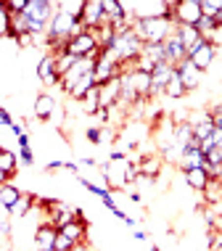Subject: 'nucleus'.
<instances>
[{
	"label": "nucleus",
	"mask_w": 222,
	"mask_h": 251,
	"mask_svg": "<svg viewBox=\"0 0 222 251\" xmlns=\"http://www.w3.org/2000/svg\"><path fill=\"white\" fill-rule=\"evenodd\" d=\"M132 32L143 40V45H156V43H164L174 32V22H172V16L143 19V22H132Z\"/></svg>",
	"instance_id": "f257e3e1"
},
{
	"label": "nucleus",
	"mask_w": 222,
	"mask_h": 251,
	"mask_svg": "<svg viewBox=\"0 0 222 251\" xmlns=\"http://www.w3.org/2000/svg\"><path fill=\"white\" fill-rule=\"evenodd\" d=\"M56 11H58V0H29L24 11L26 22H29V35H45Z\"/></svg>",
	"instance_id": "f03ea898"
},
{
	"label": "nucleus",
	"mask_w": 222,
	"mask_h": 251,
	"mask_svg": "<svg viewBox=\"0 0 222 251\" xmlns=\"http://www.w3.org/2000/svg\"><path fill=\"white\" fill-rule=\"evenodd\" d=\"M114 53L119 56V61H122L124 69H132L135 58L143 53V40L132 32V26H130V29H124V32H119V35L114 37Z\"/></svg>",
	"instance_id": "7ed1b4c3"
},
{
	"label": "nucleus",
	"mask_w": 222,
	"mask_h": 251,
	"mask_svg": "<svg viewBox=\"0 0 222 251\" xmlns=\"http://www.w3.org/2000/svg\"><path fill=\"white\" fill-rule=\"evenodd\" d=\"M122 74H124V66H122V61H119V56L114 53V48L98 53L96 69H93L96 85H106V82H111V79H119Z\"/></svg>",
	"instance_id": "20e7f679"
},
{
	"label": "nucleus",
	"mask_w": 222,
	"mask_h": 251,
	"mask_svg": "<svg viewBox=\"0 0 222 251\" xmlns=\"http://www.w3.org/2000/svg\"><path fill=\"white\" fill-rule=\"evenodd\" d=\"M201 19V3L198 0H177L172 3V22L174 26L185 24V26H196Z\"/></svg>",
	"instance_id": "39448f33"
},
{
	"label": "nucleus",
	"mask_w": 222,
	"mask_h": 251,
	"mask_svg": "<svg viewBox=\"0 0 222 251\" xmlns=\"http://www.w3.org/2000/svg\"><path fill=\"white\" fill-rule=\"evenodd\" d=\"M127 161L130 159H124V161H106L103 167H100V175H103V182H106V188L109 191H124V185H127Z\"/></svg>",
	"instance_id": "423d86ee"
},
{
	"label": "nucleus",
	"mask_w": 222,
	"mask_h": 251,
	"mask_svg": "<svg viewBox=\"0 0 222 251\" xmlns=\"http://www.w3.org/2000/svg\"><path fill=\"white\" fill-rule=\"evenodd\" d=\"M214 58H217V45H214L212 40H201L196 48L188 53V61H191L198 72H209Z\"/></svg>",
	"instance_id": "0eeeda50"
},
{
	"label": "nucleus",
	"mask_w": 222,
	"mask_h": 251,
	"mask_svg": "<svg viewBox=\"0 0 222 251\" xmlns=\"http://www.w3.org/2000/svg\"><path fill=\"white\" fill-rule=\"evenodd\" d=\"M66 53H69V56H74V58L96 56V53H98V43H96V37H93V32L85 29L82 35L72 37L69 43H66Z\"/></svg>",
	"instance_id": "6e6552de"
},
{
	"label": "nucleus",
	"mask_w": 222,
	"mask_h": 251,
	"mask_svg": "<svg viewBox=\"0 0 222 251\" xmlns=\"http://www.w3.org/2000/svg\"><path fill=\"white\" fill-rule=\"evenodd\" d=\"M79 22L85 24V29H100L103 24H109V19H106L103 13V0H85V8H82V16H79Z\"/></svg>",
	"instance_id": "1a4fd4ad"
},
{
	"label": "nucleus",
	"mask_w": 222,
	"mask_h": 251,
	"mask_svg": "<svg viewBox=\"0 0 222 251\" xmlns=\"http://www.w3.org/2000/svg\"><path fill=\"white\" fill-rule=\"evenodd\" d=\"M35 74L45 87H53V85L61 82V77H58V72H56V56H53V53H45V56L37 61Z\"/></svg>",
	"instance_id": "9d476101"
},
{
	"label": "nucleus",
	"mask_w": 222,
	"mask_h": 251,
	"mask_svg": "<svg viewBox=\"0 0 222 251\" xmlns=\"http://www.w3.org/2000/svg\"><path fill=\"white\" fill-rule=\"evenodd\" d=\"M164 167L167 164H164V159H161V153H146L138 159V172H140V177H146V180L161 177Z\"/></svg>",
	"instance_id": "9b49d317"
},
{
	"label": "nucleus",
	"mask_w": 222,
	"mask_h": 251,
	"mask_svg": "<svg viewBox=\"0 0 222 251\" xmlns=\"http://www.w3.org/2000/svg\"><path fill=\"white\" fill-rule=\"evenodd\" d=\"M164 56H167V64L172 66V69H177V64H183V61L188 58V50H185V45H183V40L177 37V32H172L170 37L164 40Z\"/></svg>",
	"instance_id": "f8f14e48"
},
{
	"label": "nucleus",
	"mask_w": 222,
	"mask_h": 251,
	"mask_svg": "<svg viewBox=\"0 0 222 251\" xmlns=\"http://www.w3.org/2000/svg\"><path fill=\"white\" fill-rule=\"evenodd\" d=\"M56 235H58V227L48 225V222H40L35 227V251H56Z\"/></svg>",
	"instance_id": "ddd939ff"
},
{
	"label": "nucleus",
	"mask_w": 222,
	"mask_h": 251,
	"mask_svg": "<svg viewBox=\"0 0 222 251\" xmlns=\"http://www.w3.org/2000/svg\"><path fill=\"white\" fill-rule=\"evenodd\" d=\"M172 72L174 69L170 64H159L156 69H153V74H151V96H148V100H156V98L164 96V87H167V82H170Z\"/></svg>",
	"instance_id": "4468645a"
},
{
	"label": "nucleus",
	"mask_w": 222,
	"mask_h": 251,
	"mask_svg": "<svg viewBox=\"0 0 222 251\" xmlns=\"http://www.w3.org/2000/svg\"><path fill=\"white\" fill-rule=\"evenodd\" d=\"M174 72L180 74V79H183V85H185V90H188V93L198 90V85L204 82V72H198L188 58L183 61V64H177V69H174Z\"/></svg>",
	"instance_id": "2eb2a0df"
},
{
	"label": "nucleus",
	"mask_w": 222,
	"mask_h": 251,
	"mask_svg": "<svg viewBox=\"0 0 222 251\" xmlns=\"http://www.w3.org/2000/svg\"><path fill=\"white\" fill-rule=\"evenodd\" d=\"M119 98H122V82H119V79H111V82H106V85H98V103H100V108L117 106Z\"/></svg>",
	"instance_id": "dca6fc26"
},
{
	"label": "nucleus",
	"mask_w": 222,
	"mask_h": 251,
	"mask_svg": "<svg viewBox=\"0 0 222 251\" xmlns=\"http://www.w3.org/2000/svg\"><path fill=\"white\" fill-rule=\"evenodd\" d=\"M56 111H58V103H56V98L50 96V93H40V96L35 98V117L40 122H48L56 117Z\"/></svg>",
	"instance_id": "f3484780"
},
{
	"label": "nucleus",
	"mask_w": 222,
	"mask_h": 251,
	"mask_svg": "<svg viewBox=\"0 0 222 251\" xmlns=\"http://www.w3.org/2000/svg\"><path fill=\"white\" fill-rule=\"evenodd\" d=\"M35 209H37V199H35V196H32V193H22V199L8 209V217H11V220H26Z\"/></svg>",
	"instance_id": "a211bd4d"
},
{
	"label": "nucleus",
	"mask_w": 222,
	"mask_h": 251,
	"mask_svg": "<svg viewBox=\"0 0 222 251\" xmlns=\"http://www.w3.org/2000/svg\"><path fill=\"white\" fill-rule=\"evenodd\" d=\"M183 180H185V185L191 188V191H196V193H204L206 185H209V175H206L204 167L185 169V172H183Z\"/></svg>",
	"instance_id": "6ab92c4d"
},
{
	"label": "nucleus",
	"mask_w": 222,
	"mask_h": 251,
	"mask_svg": "<svg viewBox=\"0 0 222 251\" xmlns=\"http://www.w3.org/2000/svg\"><path fill=\"white\" fill-rule=\"evenodd\" d=\"M58 233L66 235L74 246H77V243H87V220H72L69 225H64Z\"/></svg>",
	"instance_id": "aec40b11"
},
{
	"label": "nucleus",
	"mask_w": 222,
	"mask_h": 251,
	"mask_svg": "<svg viewBox=\"0 0 222 251\" xmlns=\"http://www.w3.org/2000/svg\"><path fill=\"white\" fill-rule=\"evenodd\" d=\"M174 32H177V37H180V40H183V45H185V50H188V53H191V50H193V48H196V45L201 43V40H204V37L198 35V29H196V26L177 24V26H174Z\"/></svg>",
	"instance_id": "412c9836"
},
{
	"label": "nucleus",
	"mask_w": 222,
	"mask_h": 251,
	"mask_svg": "<svg viewBox=\"0 0 222 251\" xmlns=\"http://www.w3.org/2000/svg\"><path fill=\"white\" fill-rule=\"evenodd\" d=\"M19 164H22V161H19V156L13 153L11 148H0V169H3V172L8 175L11 180L16 177V172H19Z\"/></svg>",
	"instance_id": "4be33fe9"
},
{
	"label": "nucleus",
	"mask_w": 222,
	"mask_h": 251,
	"mask_svg": "<svg viewBox=\"0 0 222 251\" xmlns=\"http://www.w3.org/2000/svg\"><path fill=\"white\" fill-rule=\"evenodd\" d=\"M22 193H24V191H22L19 185H13V182H5V185H0V206L8 212L13 203L22 199Z\"/></svg>",
	"instance_id": "5701e85b"
},
{
	"label": "nucleus",
	"mask_w": 222,
	"mask_h": 251,
	"mask_svg": "<svg viewBox=\"0 0 222 251\" xmlns=\"http://www.w3.org/2000/svg\"><path fill=\"white\" fill-rule=\"evenodd\" d=\"M185 96H188V90H185L183 79H180V74H177V72H172L170 82H167V87H164V98H172V100H183Z\"/></svg>",
	"instance_id": "b1692460"
},
{
	"label": "nucleus",
	"mask_w": 222,
	"mask_h": 251,
	"mask_svg": "<svg viewBox=\"0 0 222 251\" xmlns=\"http://www.w3.org/2000/svg\"><path fill=\"white\" fill-rule=\"evenodd\" d=\"M79 108H82V114H87V117H96L98 114V108H100V103H98V85L79 100Z\"/></svg>",
	"instance_id": "393cba45"
},
{
	"label": "nucleus",
	"mask_w": 222,
	"mask_h": 251,
	"mask_svg": "<svg viewBox=\"0 0 222 251\" xmlns=\"http://www.w3.org/2000/svg\"><path fill=\"white\" fill-rule=\"evenodd\" d=\"M143 58H148L151 64H167V56H164V45L156 43V45H143V53H140Z\"/></svg>",
	"instance_id": "a878e982"
},
{
	"label": "nucleus",
	"mask_w": 222,
	"mask_h": 251,
	"mask_svg": "<svg viewBox=\"0 0 222 251\" xmlns=\"http://www.w3.org/2000/svg\"><path fill=\"white\" fill-rule=\"evenodd\" d=\"M82 8H85V0H58V11L69 13L72 19L82 16Z\"/></svg>",
	"instance_id": "bb28decb"
},
{
	"label": "nucleus",
	"mask_w": 222,
	"mask_h": 251,
	"mask_svg": "<svg viewBox=\"0 0 222 251\" xmlns=\"http://www.w3.org/2000/svg\"><path fill=\"white\" fill-rule=\"evenodd\" d=\"M74 64H77V58H74V56H69L66 50H64V53H58V56H56V72H58V77L69 74Z\"/></svg>",
	"instance_id": "cd10ccee"
},
{
	"label": "nucleus",
	"mask_w": 222,
	"mask_h": 251,
	"mask_svg": "<svg viewBox=\"0 0 222 251\" xmlns=\"http://www.w3.org/2000/svg\"><path fill=\"white\" fill-rule=\"evenodd\" d=\"M3 37L11 40V13L5 8V0H0V40Z\"/></svg>",
	"instance_id": "c85d7f7f"
},
{
	"label": "nucleus",
	"mask_w": 222,
	"mask_h": 251,
	"mask_svg": "<svg viewBox=\"0 0 222 251\" xmlns=\"http://www.w3.org/2000/svg\"><path fill=\"white\" fill-rule=\"evenodd\" d=\"M201 3V16L206 19H217V13L222 11V0H198Z\"/></svg>",
	"instance_id": "c756f323"
},
{
	"label": "nucleus",
	"mask_w": 222,
	"mask_h": 251,
	"mask_svg": "<svg viewBox=\"0 0 222 251\" xmlns=\"http://www.w3.org/2000/svg\"><path fill=\"white\" fill-rule=\"evenodd\" d=\"M214 132V125H212V117L209 119H204V122H198V125H193V138L198 140H204V138H209V135Z\"/></svg>",
	"instance_id": "7c9ffc66"
},
{
	"label": "nucleus",
	"mask_w": 222,
	"mask_h": 251,
	"mask_svg": "<svg viewBox=\"0 0 222 251\" xmlns=\"http://www.w3.org/2000/svg\"><path fill=\"white\" fill-rule=\"evenodd\" d=\"M85 138L90 140L93 146H100V143H103V127H100V125H96V127H87Z\"/></svg>",
	"instance_id": "2f4dec72"
},
{
	"label": "nucleus",
	"mask_w": 222,
	"mask_h": 251,
	"mask_svg": "<svg viewBox=\"0 0 222 251\" xmlns=\"http://www.w3.org/2000/svg\"><path fill=\"white\" fill-rule=\"evenodd\" d=\"M26 3L29 0H5V8H8V13H24Z\"/></svg>",
	"instance_id": "473e14b6"
},
{
	"label": "nucleus",
	"mask_w": 222,
	"mask_h": 251,
	"mask_svg": "<svg viewBox=\"0 0 222 251\" xmlns=\"http://www.w3.org/2000/svg\"><path fill=\"white\" fill-rule=\"evenodd\" d=\"M19 161H22V164H26V167L35 164V153H32V146H29V148H19Z\"/></svg>",
	"instance_id": "72a5a7b5"
},
{
	"label": "nucleus",
	"mask_w": 222,
	"mask_h": 251,
	"mask_svg": "<svg viewBox=\"0 0 222 251\" xmlns=\"http://www.w3.org/2000/svg\"><path fill=\"white\" fill-rule=\"evenodd\" d=\"M72 249H74V243L66 238V235L58 233V235H56V251H72Z\"/></svg>",
	"instance_id": "f704fd0d"
},
{
	"label": "nucleus",
	"mask_w": 222,
	"mask_h": 251,
	"mask_svg": "<svg viewBox=\"0 0 222 251\" xmlns=\"http://www.w3.org/2000/svg\"><path fill=\"white\" fill-rule=\"evenodd\" d=\"M13 43L19 45V48H35V35H22V37H16Z\"/></svg>",
	"instance_id": "c9c22d12"
},
{
	"label": "nucleus",
	"mask_w": 222,
	"mask_h": 251,
	"mask_svg": "<svg viewBox=\"0 0 222 251\" xmlns=\"http://www.w3.org/2000/svg\"><path fill=\"white\" fill-rule=\"evenodd\" d=\"M0 122H3V125H5V127H8V130H11V127H13V125H16V122H13V117H11V114H8V111H5V108H3V106H0Z\"/></svg>",
	"instance_id": "e433bc0d"
},
{
	"label": "nucleus",
	"mask_w": 222,
	"mask_h": 251,
	"mask_svg": "<svg viewBox=\"0 0 222 251\" xmlns=\"http://www.w3.org/2000/svg\"><path fill=\"white\" fill-rule=\"evenodd\" d=\"M209 117H222V100H220V103H214V106L209 108Z\"/></svg>",
	"instance_id": "4c0bfd02"
},
{
	"label": "nucleus",
	"mask_w": 222,
	"mask_h": 251,
	"mask_svg": "<svg viewBox=\"0 0 222 251\" xmlns=\"http://www.w3.org/2000/svg\"><path fill=\"white\" fill-rule=\"evenodd\" d=\"M16 140H19V148H29V135H26V132H24V135H19Z\"/></svg>",
	"instance_id": "58836bf2"
},
{
	"label": "nucleus",
	"mask_w": 222,
	"mask_h": 251,
	"mask_svg": "<svg viewBox=\"0 0 222 251\" xmlns=\"http://www.w3.org/2000/svg\"><path fill=\"white\" fill-rule=\"evenodd\" d=\"M132 238L135 241H148V233L146 230H132Z\"/></svg>",
	"instance_id": "ea45409f"
},
{
	"label": "nucleus",
	"mask_w": 222,
	"mask_h": 251,
	"mask_svg": "<svg viewBox=\"0 0 222 251\" xmlns=\"http://www.w3.org/2000/svg\"><path fill=\"white\" fill-rule=\"evenodd\" d=\"M11 132L16 135V138H19V135H24V125H19V122H16V125L11 127Z\"/></svg>",
	"instance_id": "a19ab883"
},
{
	"label": "nucleus",
	"mask_w": 222,
	"mask_h": 251,
	"mask_svg": "<svg viewBox=\"0 0 222 251\" xmlns=\"http://www.w3.org/2000/svg\"><path fill=\"white\" fill-rule=\"evenodd\" d=\"M72 251H93V246H90V243H77Z\"/></svg>",
	"instance_id": "79ce46f5"
},
{
	"label": "nucleus",
	"mask_w": 222,
	"mask_h": 251,
	"mask_svg": "<svg viewBox=\"0 0 222 251\" xmlns=\"http://www.w3.org/2000/svg\"><path fill=\"white\" fill-rule=\"evenodd\" d=\"M64 164H66V161H50L48 169H64Z\"/></svg>",
	"instance_id": "37998d69"
},
{
	"label": "nucleus",
	"mask_w": 222,
	"mask_h": 251,
	"mask_svg": "<svg viewBox=\"0 0 222 251\" xmlns=\"http://www.w3.org/2000/svg\"><path fill=\"white\" fill-rule=\"evenodd\" d=\"M5 182H11V177L3 172V169H0V185H5Z\"/></svg>",
	"instance_id": "c03bdc74"
},
{
	"label": "nucleus",
	"mask_w": 222,
	"mask_h": 251,
	"mask_svg": "<svg viewBox=\"0 0 222 251\" xmlns=\"http://www.w3.org/2000/svg\"><path fill=\"white\" fill-rule=\"evenodd\" d=\"M151 251H161V249H159V246H153V249H151Z\"/></svg>",
	"instance_id": "a18cd8bd"
},
{
	"label": "nucleus",
	"mask_w": 222,
	"mask_h": 251,
	"mask_svg": "<svg viewBox=\"0 0 222 251\" xmlns=\"http://www.w3.org/2000/svg\"><path fill=\"white\" fill-rule=\"evenodd\" d=\"M0 148H3V146H0Z\"/></svg>",
	"instance_id": "49530a36"
}]
</instances>
